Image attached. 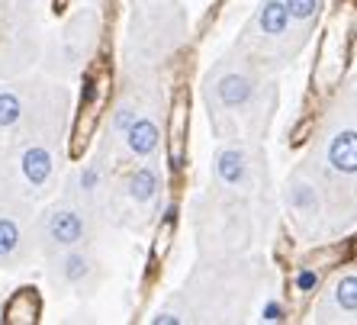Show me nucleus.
<instances>
[{
  "label": "nucleus",
  "mask_w": 357,
  "mask_h": 325,
  "mask_svg": "<svg viewBox=\"0 0 357 325\" xmlns=\"http://www.w3.org/2000/svg\"><path fill=\"white\" fill-rule=\"evenodd\" d=\"M36 251L33 203L0 183V267H20Z\"/></svg>",
  "instance_id": "f8f14e48"
},
{
  "label": "nucleus",
  "mask_w": 357,
  "mask_h": 325,
  "mask_svg": "<svg viewBox=\"0 0 357 325\" xmlns=\"http://www.w3.org/2000/svg\"><path fill=\"white\" fill-rule=\"evenodd\" d=\"M183 39H187V10L181 7V0H132L126 68L155 71L181 49Z\"/></svg>",
  "instance_id": "0eeeda50"
},
{
  "label": "nucleus",
  "mask_w": 357,
  "mask_h": 325,
  "mask_svg": "<svg viewBox=\"0 0 357 325\" xmlns=\"http://www.w3.org/2000/svg\"><path fill=\"white\" fill-rule=\"evenodd\" d=\"M68 119V91L49 81H17L0 87V145Z\"/></svg>",
  "instance_id": "1a4fd4ad"
},
{
  "label": "nucleus",
  "mask_w": 357,
  "mask_h": 325,
  "mask_svg": "<svg viewBox=\"0 0 357 325\" xmlns=\"http://www.w3.org/2000/svg\"><path fill=\"white\" fill-rule=\"evenodd\" d=\"M261 264L251 255H199L183 287L151 322H238L261 290Z\"/></svg>",
  "instance_id": "7ed1b4c3"
},
{
  "label": "nucleus",
  "mask_w": 357,
  "mask_h": 325,
  "mask_svg": "<svg viewBox=\"0 0 357 325\" xmlns=\"http://www.w3.org/2000/svg\"><path fill=\"white\" fill-rule=\"evenodd\" d=\"M277 103H280L277 75L261 71L235 45L203 77V107L219 142L225 139L267 142Z\"/></svg>",
  "instance_id": "f03ea898"
},
{
  "label": "nucleus",
  "mask_w": 357,
  "mask_h": 325,
  "mask_svg": "<svg viewBox=\"0 0 357 325\" xmlns=\"http://www.w3.org/2000/svg\"><path fill=\"white\" fill-rule=\"evenodd\" d=\"M277 216L264 142L225 139L209 165V187L193 200L199 255H251Z\"/></svg>",
  "instance_id": "f257e3e1"
},
{
  "label": "nucleus",
  "mask_w": 357,
  "mask_h": 325,
  "mask_svg": "<svg viewBox=\"0 0 357 325\" xmlns=\"http://www.w3.org/2000/svg\"><path fill=\"white\" fill-rule=\"evenodd\" d=\"M49 280L61 293H91L100 280V261L91 245L49 255Z\"/></svg>",
  "instance_id": "4468645a"
},
{
  "label": "nucleus",
  "mask_w": 357,
  "mask_h": 325,
  "mask_svg": "<svg viewBox=\"0 0 357 325\" xmlns=\"http://www.w3.org/2000/svg\"><path fill=\"white\" fill-rule=\"evenodd\" d=\"M328 0H283V10H287V17H290L293 29L299 33V39L309 45L312 39V29H316L319 17H322V10Z\"/></svg>",
  "instance_id": "f3484780"
},
{
  "label": "nucleus",
  "mask_w": 357,
  "mask_h": 325,
  "mask_svg": "<svg viewBox=\"0 0 357 325\" xmlns=\"http://www.w3.org/2000/svg\"><path fill=\"white\" fill-rule=\"evenodd\" d=\"M100 225H103L100 213H93L65 183L59 200L45 206V213L36 216V251H42L49 258V255H59L65 248L93 245Z\"/></svg>",
  "instance_id": "9b49d317"
},
{
  "label": "nucleus",
  "mask_w": 357,
  "mask_h": 325,
  "mask_svg": "<svg viewBox=\"0 0 357 325\" xmlns=\"http://www.w3.org/2000/svg\"><path fill=\"white\" fill-rule=\"evenodd\" d=\"M36 17V0H0V23Z\"/></svg>",
  "instance_id": "6ab92c4d"
},
{
  "label": "nucleus",
  "mask_w": 357,
  "mask_h": 325,
  "mask_svg": "<svg viewBox=\"0 0 357 325\" xmlns=\"http://www.w3.org/2000/svg\"><path fill=\"white\" fill-rule=\"evenodd\" d=\"M61 135L65 123L45 126L0 145V183L29 203L49 197L59 187L61 174Z\"/></svg>",
  "instance_id": "423d86ee"
},
{
  "label": "nucleus",
  "mask_w": 357,
  "mask_h": 325,
  "mask_svg": "<svg viewBox=\"0 0 357 325\" xmlns=\"http://www.w3.org/2000/svg\"><path fill=\"white\" fill-rule=\"evenodd\" d=\"M277 203L287 209L293 229L309 242L338 239L357 225V213L322 181V174L306 158L287 174Z\"/></svg>",
  "instance_id": "39448f33"
},
{
  "label": "nucleus",
  "mask_w": 357,
  "mask_h": 325,
  "mask_svg": "<svg viewBox=\"0 0 357 325\" xmlns=\"http://www.w3.org/2000/svg\"><path fill=\"white\" fill-rule=\"evenodd\" d=\"M39 59L36 17L0 23V77H13Z\"/></svg>",
  "instance_id": "2eb2a0df"
},
{
  "label": "nucleus",
  "mask_w": 357,
  "mask_h": 325,
  "mask_svg": "<svg viewBox=\"0 0 357 325\" xmlns=\"http://www.w3.org/2000/svg\"><path fill=\"white\" fill-rule=\"evenodd\" d=\"M97 42V13L93 10H81L61 26V33L52 39L45 49V68L52 75H71L87 61Z\"/></svg>",
  "instance_id": "ddd939ff"
},
{
  "label": "nucleus",
  "mask_w": 357,
  "mask_h": 325,
  "mask_svg": "<svg viewBox=\"0 0 357 325\" xmlns=\"http://www.w3.org/2000/svg\"><path fill=\"white\" fill-rule=\"evenodd\" d=\"M316 322H357V271L328 284L312 309Z\"/></svg>",
  "instance_id": "dca6fc26"
},
{
  "label": "nucleus",
  "mask_w": 357,
  "mask_h": 325,
  "mask_svg": "<svg viewBox=\"0 0 357 325\" xmlns=\"http://www.w3.org/2000/svg\"><path fill=\"white\" fill-rule=\"evenodd\" d=\"M232 45L267 75H280L306 49V42L299 39L287 10H283V0H258L255 13L241 26L238 39Z\"/></svg>",
  "instance_id": "6e6552de"
},
{
  "label": "nucleus",
  "mask_w": 357,
  "mask_h": 325,
  "mask_svg": "<svg viewBox=\"0 0 357 325\" xmlns=\"http://www.w3.org/2000/svg\"><path fill=\"white\" fill-rule=\"evenodd\" d=\"M306 161L357 213V81H348L322 109Z\"/></svg>",
  "instance_id": "20e7f679"
},
{
  "label": "nucleus",
  "mask_w": 357,
  "mask_h": 325,
  "mask_svg": "<svg viewBox=\"0 0 357 325\" xmlns=\"http://www.w3.org/2000/svg\"><path fill=\"white\" fill-rule=\"evenodd\" d=\"M7 322H36L39 319V293L33 290V287H26V290H20L13 300L7 303Z\"/></svg>",
  "instance_id": "a211bd4d"
},
{
  "label": "nucleus",
  "mask_w": 357,
  "mask_h": 325,
  "mask_svg": "<svg viewBox=\"0 0 357 325\" xmlns=\"http://www.w3.org/2000/svg\"><path fill=\"white\" fill-rule=\"evenodd\" d=\"M165 193V167H161L158 155H151L145 161L119 167L113 177V190H109V206H107V222H126L132 229H142L155 216V209Z\"/></svg>",
  "instance_id": "9d476101"
}]
</instances>
